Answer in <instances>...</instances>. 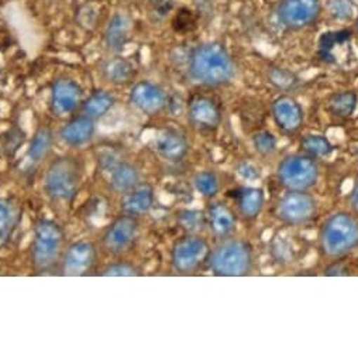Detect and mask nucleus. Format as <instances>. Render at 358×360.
Segmentation results:
<instances>
[{
    "mask_svg": "<svg viewBox=\"0 0 358 360\" xmlns=\"http://www.w3.org/2000/svg\"><path fill=\"white\" fill-rule=\"evenodd\" d=\"M190 75L201 85L223 86L236 77V64L223 44L205 43L191 54Z\"/></svg>",
    "mask_w": 358,
    "mask_h": 360,
    "instance_id": "1",
    "label": "nucleus"
},
{
    "mask_svg": "<svg viewBox=\"0 0 358 360\" xmlns=\"http://www.w3.org/2000/svg\"><path fill=\"white\" fill-rule=\"evenodd\" d=\"M320 243L329 257L348 255L358 248V221L347 212L331 215L321 228Z\"/></svg>",
    "mask_w": 358,
    "mask_h": 360,
    "instance_id": "2",
    "label": "nucleus"
},
{
    "mask_svg": "<svg viewBox=\"0 0 358 360\" xmlns=\"http://www.w3.org/2000/svg\"><path fill=\"white\" fill-rule=\"evenodd\" d=\"M209 263L216 276H246L253 267V250L250 245L243 240H226L211 253Z\"/></svg>",
    "mask_w": 358,
    "mask_h": 360,
    "instance_id": "3",
    "label": "nucleus"
},
{
    "mask_svg": "<svg viewBox=\"0 0 358 360\" xmlns=\"http://www.w3.org/2000/svg\"><path fill=\"white\" fill-rule=\"evenodd\" d=\"M81 184V167L77 160L64 157L55 160L47 169L44 188L55 201H71L78 194Z\"/></svg>",
    "mask_w": 358,
    "mask_h": 360,
    "instance_id": "4",
    "label": "nucleus"
},
{
    "mask_svg": "<svg viewBox=\"0 0 358 360\" xmlns=\"http://www.w3.org/2000/svg\"><path fill=\"white\" fill-rule=\"evenodd\" d=\"M64 243V232L58 224L50 219H41L34 229L33 263L37 271L51 270L60 260Z\"/></svg>",
    "mask_w": 358,
    "mask_h": 360,
    "instance_id": "5",
    "label": "nucleus"
},
{
    "mask_svg": "<svg viewBox=\"0 0 358 360\" xmlns=\"http://www.w3.org/2000/svg\"><path fill=\"white\" fill-rule=\"evenodd\" d=\"M317 178L319 167L310 155H288L278 165L279 183L291 191H306L317 183Z\"/></svg>",
    "mask_w": 358,
    "mask_h": 360,
    "instance_id": "6",
    "label": "nucleus"
},
{
    "mask_svg": "<svg viewBox=\"0 0 358 360\" xmlns=\"http://www.w3.org/2000/svg\"><path fill=\"white\" fill-rule=\"evenodd\" d=\"M321 13V0H281L277 8L279 23L289 30L312 26Z\"/></svg>",
    "mask_w": 358,
    "mask_h": 360,
    "instance_id": "7",
    "label": "nucleus"
},
{
    "mask_svg": "<svg viewBox=\"0 0 358 360\" xmlns=\"http://www.w3.org/2000/svg\"><path fill=\"white\" fill-rule=\"evenodd\" d=\"M211 256L206 240L198 236H187L175 243L172 249V264L179 273H192Z\"/></svg>",
    "mask_w": 358,
    "mask_h": 360,
    "instance_id": "8",
    "label": "nucleus"
},
{
    "mask_svg": "<svg viewBox=\"0 0 358 360\" xmlns=\"http://www.w3.org/2000/svg\"><path fill=\"white\" fill-rule=\"evenodd\" d=\"M317 214L316 200L306 191H291L278 204V218L286 225H303Z\"/></svg>",
    "mask_w": 358,
    "mask_h": 360,
    "instance_id": "9",
    "label": "nucleus"
},
{
    "mask_svg": "<svg viewBox=\"0 0 358 360\" xmlns=\"http://www.w3.org/2000/svg\"><path fill=\"white\" fill-rule=\"evenodd\" d=\"M138 224L133 215H124L116 219L103 236V246L112 255L126 252L135 240Z\"/></svg>",
    "mask_w": 358,
    "mask_h": 360,
    "instance_id": "10",
    "label": "nucleus"
},
{
    "mask_svg": "<svg viewBox=\"0 0 358 360\" xmlns=\"http://www.w3.org/2000/svg\"><path fill=\"white\" fill-rule=\"evenodd\" d=\"M272 117L284 133L293 134L302 127L303 109L296 99L284 95L272 103Z\"/></svg>",
    "mask_w": 358,
    "mask_h": 360,
    "instance_id": "11",
    "label": "nucleus"
},
{
    "mask_svg": "<svg viewBox=\"0 0 358 360\" xmlns=\"http://www.w3.org/2000/svg\"><path fill=\"white\" fill-rule=\"evenodd\" d=\"M81 99L82 89L75 81L60 78L54 82L51 89V108L58 116L72 113L81 103Z\"/></svg>",
    "mask_w": 358,
    "mask_h": 360,
    "instance_id": "12",
    "label": "nucleus"
},
{
    "mask_svg": "<svg viewBox=\"0 0 358 360\" xmlns=\"http://www.w3.org/2000/svg\"><path fill=\"white\" fill-rule=\"evenodd\" d=\"M96 260L95 246L89 242L74 243L65 253L62 262V271L65 276H85L88 274Z\"/></svg>",
    "mask_w": 358,
    "mask_h": 360,
    "instance_id": "13",
    "label": "nucleus"
},
{
    "mask_svg": "<svg viewBox=\"0 0 358 360\" xmlns=\"http://www.w3.org/2000/svg\"><path fill=\"white\" fill-rule=\"evenodd\" d=\"M130 102L142 113H159L166 105L165 92L155 84L142 81L133 86L130 92Z\"/></svg>",
    "mask_w": 358,
    "mask_h": 360,
    "instance_id": "14",
    "label": "nucleus"
},
{
    "mask_svg": "<svg viewBox=\"0 0 358 360\" xmlns=\"http://www.w3.org/2000/svg\"><path fill=\"white\" fill-rule=\"evenodd\" d=\"M190 120L201 130H213L222 122V112L213 99L199 96L190 105Z\"/></svg>",
    "mask_w": 358,
    "mask_h": 360,
    "instance_id": "15",
    "label": "nucleus"
},
{
    "mask_svg": "<svg viewBox=\"0 0 358 360\" xmlns=\"http://www.w3.org/2000/svg\"><path fill=\"white\" fill-rule=\"evenodd\" d=\"M187 139L175 130H165L157 139V151L158 154L171 162L183 160L188 153Z\"/></svg>",
    "mask_w": 358,
    "mask_h": 360,
    "instance_id": "16",
    "label": "nucleus"
},
{
    "mask_svg": "<svg viewBox=\"0 0 358 360\" xmlns=\"http://www.w3.org/2000/svg\"><path fill=\"white\" fill-rule=\"evenodd\" d=\"M93 133H95L93 119L89 116H81L71 120L61 130V137L67 144L72 147H79L86 144L93 137Z\"/></svg>",
    "mask_w": 358,
    "mask_h": 360,
    "instance_id": "17",
    "label": "nucleus"
},
{
    "mask_svg": "<svg viewBox=\"0 0 358 360\" xmlns=\"http://www.w3.org/2000/svg\"><path fill=\"white\" fill-rule=\"evenodd\" d=\"M154 204V190L148 184L137 186L127 193L121 208L126 214L138 217L147 214Z\"/></svg>",
    "mask_w": 358,
    "mask_h": 360,
    "instance_id": "18",
    "label": "nucleus"
},
{
    "mask_svg": "<svg viewBox=\"0 0 358 360\" xmlns=\"http://www.w3.org/2000/svg\"><path fill=\"white\" fill-rule=\"evenodd\" d=\"M130 33V22L126 15H114L106 29L105 43L113 53H120L127 44Z\"/></svg>",
    "mask_w": 358,
    "mask_h": 360,
    "instance_id": "19",
    "label": "nucleus"
},
{
    "mask_svg": "<svg viewBox=\"0 0 358 360\" xmlns=\"http://www.w3.org/2000/svg\"><path fill=\"white\" fill-rule=\"evenodd\" d=\"M208 218H209L211 231L218 238L229 236L237 225L234 214L229 207L223 204H213L209 210Z\"/></svg>",
    "mask_w": 358,
    "mask_h": 360,
    "instance_id": "20",
    "label": "nucleus"
},
{
    "mask_svg": "<svg viewBox=\"0 0 358 360\" xmlns=\"http://www.w3.org/2000/svg\"><path fill=\"white\" fill-rule=\"evenodd\" d=\"M138 171L134 165L123 162L113 168L110 175V186L113 191L126 194L138 186Z\"/></svg>",
    "mask_w": 358,
    "mask_h": 360,
    "instance_id": "21",
    "label": "nucleus"
},
{
    "mask_svg": "<svg viewBox=\"0 0 358 360\" xmlns=\"http://www.w3.org/2000/svg\"><path fill=\"white\" fill-rule=\"evenodd\" d=\"M103 75L114 85H126L134 78L135 71L130 61L123 57H116L105 64Z\"/></svg>",
    "mask_w": 358,
    "mask_h": 360,
    "instance_id": "22",
    "label": "nucleus"
},
{
    "mask_svg": "<svg viewBox=\"0 0 358 360\" xmlns=\"http://www.w3.org/2000/svg\"><path fill=\"white\" fill-rule=\"evenodd\" d=\"M358 96L352 91H343L338 94H334L327 101V109L333 116L347 119L352 116V113L357 109Z\"/></svg>",
    "mask_w": 358,
    "mask_h": 360,
    "instance_id": "23",
    "label": "nucleus"
},
{
    "mask_svg": "<svg viewBox=\"0 0 358 360\" xmlns=\"http://www.w3.org/2000/svg\"><path fill=\"white\" fill-rule=\"evenodd\" d=\"M264 191L261 188H246L240 195L239 208L244 218L254 219L257 218L264 207Z\"/></svg>",
    "mask_w": 358,
    "mask_h": 360,
    "instance_id": "24",
    "label": "nucleus"
},
{
    "mask_svg": "<svg viewBox=\"0 0 358 360\" xmlns=\"http://www.w3.org/2000/svg\"><path fill=\"white\" fill-rule=\"evenodd\" d=\"M114 105V98L106 91H98L92 94L84 103V112L92 119L102 117L106 115Z\"/></svg>",
    "mask_w": 358,
    "mask_h": 360,
    "instance_id": "25",
    "label": "nucleus"
},
{
    "mask_svg": "<svg viewBox=\"0 0 358 360\" xmlns=\"http://www.w3.org/2000/svg\"><path fill=\"white\" fill-rule=\"evenodd\" d=\"M53 141H54V137H53L51 130L40 129L32 140V144H30V148L27 153L29 160L33 162L41 161L50 153V150L53 147Z\"/></svg>",
    "mask_w": 358,
    "mask_h": 360,
    "instance_id": "26",
    "label": "nucleus"
},
{
    "mask_svg": "<svg viewBox=\"0 0 358 360\" xmlns=\"http://www.w3.org/2000/svg\"><path fill=\"white\" fill-rule=\"evenodd\" d=\"M16 218L13 207L6 201H0V248L9 242L16 226Z\"/></svg>",
    "mask_w": 358,
    "mask_h": 360,
    "instance_id": "27",
    "label": "nucleus"
},
{
    "mask_svg": "<svg viewBox=\"0 0 358 360\" xmlns=\"http://www.w3.org/2000/svg\"><path fill=\"white\" fill-rule=\"evenodd\" d=\"M303 151L310 157H329L333 153L330 140L320 134H307L302 140Z\"/></svg>",
    "mask_w": 358,
    "mask_h": 360,
    "instance_id": "28",
    "label": "nucleus"
},
{
    "mask_svg": "<svg viewBox=\"0 0 358 360\" xmlns=\"http://www.w3.org/2000/svg\"><path fill=\"white\" fill-rule=\"evenodd\" d=\"M195 187L198 193L206 198H212L219 191V181L218 176L213 172L204 171L197 175L195 178Z\"/></svg>",
    "mask_w": 358,
    "mask_h": 360,
    "instance_id": "29",
    "label": "nucleus"
},
{
    "mask_svg": "<svg viewBox=\"0 0 358 360\" xmlns=\"http://www.w3.org/2000/svg\"><path fill=\"white\" fill-rule=\"evenodd\" d=\"M268 78H270V82L281 91H289L298 84V78L295 77V74H292L286 68H279V67L272 68L268 74Z\"/></svg>",
    "mask_w": 358,
    "mask_h": 360,
    "instance_id": "30",
    "label": "nucleus"
},
{
    "mask_svg": "<svg viewBox=\"0 0 358 360\" xmlns=\"http://www.w3.org/2000/svg\"><path fill=\"white\" fill-rule=\"evenodd\" d=\"M329 13L337 20H348L354 15V5L351 0H330Z\"/></svg>",
    "mask_w": 358,
    "mask_h": 360,
    "instance_id": "31",
    "label": "nucleus"
},
{
    "mask_svg": "<svg viewBox=\"0 0 358 360\" xmlns=\"http://www.w3.org/2000/svg\"><path fill=\"white\" fill-rule=\"evenodd\" d=\"M254 147L261 154H271L277 148V139L270 131H260L253 139Z\"/></svg>",
    "mask_w": 358,
    "mask_h": 360,
    "instance_id": "32",
    "label": "nucleus"
},
{
    "mask_svg": "<svg viewBox=\"0 0 358 360\" xmlns=\"http://www.w3.org/2000/svg\"><path fill=\"white\" fill-rule=\"evenodd\" d=\"M103 276H113V277H133V276H138V270L128 264V263H117L113 264L110 267H107L103 271Z\"/></svg>",
    "mask_w": 358,
    "mask_h": 360,
    "instance_id": "33",
    "label": "nucleus"
},
{
    "mask_svg": "<svg viewBox=\"0 0 358 360\" xmlns=\"http://www.w3.org/2000/svg\"><path fill=\"white\" fill-rule=\"evenodd\" d=\"M78 22L82 27H86V29H92L96 26V22H98V12L95 11L93 6L91 5H86L84 6L79 12H78Z\"/></svg>",
    "mask_w": 358,
    "mask_h": 360,
    "instance_id": "34",
    "label": "nucleus"
},
{
    "mask_svg": "<svg viewBox=\"0 0 358 360\" xmlns=\"http://www.w3.org/2000/svg\"><path fill=\"white\" fill-rule=\"evenodd\" d=\"M181 222L183 225L185 226V229H191V231H195V229H199V226L204 224V215L201 212H185L183 214V218H181Z\"/></svg>",
    "mask_w": 358,
    "mask_h": 360,
    "instance_id": "35",
    "label": "nucleus"
},
{
    "mask_svg": "<svg viewBox=\"0 0 358 360\" xmlns=\"http://www.w3.org/2000/svg\"><path fill=\"white\" fill-rule=\"evenodd\" d=\"M350 202H351L352 210L358 214V186H355V188L352 190L351 197H350Z\"/></svg>",
    "mask_w": 358,
    "mask_h": 360,
    "instance_id": "36",
    "label": "nucleus"
},
{
    "mask_svg": "<svg viewBox=\"0 0 358 360\" xmlns=\"http://www.w3.org/2000/svg\"><path fill=\"white\" fill-rule=\"evenodd\" d=\"M357 30H358V22H357Z\"/></svg>",
    "mask_w": 358,
    "mask_h": 360,
    "instance_id": "37",
    "label": "nucleus"
},
{
    "mask_svg": "<svg viewBox=\"0 0 358 360\" xmlns=\"http://www.w3.org/2000/svg\"><path fill=\"white\" fill-rule=\"evenodd\" d=\"M154 2H158V0H154Z\"/></svg>",
    "mask_w": 358,
    "mask_h": 360,
    "instance_id": "38",
    "label": "nucleus"
},
{
    "mask_svg": "<svg viewBox=\"0 0 358 360\" xmlns=\"http://www.w3.org/2000/svg\"><path fill=\"white\" fill-rule=\"evenodd\" d=\"M357 154H358V150H357Z\"/></svg>",
    "mask_w": 358,
    "mask_h": 360,
    "instance_id": "39",
    "label": "nucleus"
}]
</instances>
